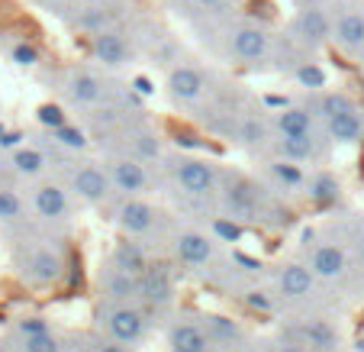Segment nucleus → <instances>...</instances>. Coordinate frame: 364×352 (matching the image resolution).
<instances>
[{"mask_svg": "<svg viewBox=\"0 0 364 352\" xmlns=\"http://www.w3.org/2000/svg\"><path fill=\"white\" fill-rule=\"evenodd\" d=\"M174 304V271L168 265H155L151 262L149 269L142 271V307H171Z\"/></svg>", "mask_w": 364, "mask_h": 352, "instance_id": "nucleus-25", "label": "nucleus"}, {"mask_svg": "<svg viewBox=\"0 0 364 352\" xmlns=\"http://www.w3.org/2000/svg\"><path fill=\"white\" fill-rule=\"evenodd\" d=\"M332 233L345 242L351 262H355L358 275H361V281H364V217L351 214V217H345V220L332 223Z\"/></svg>", "mask_w": 364, "mask_h": 352, "instance_id": "nucleus-27", "label": "nucleus"}, {"mask_svg": "<svg viewBox=\"0 0 364 352\" xmlns=\"http://www.w3.org/2000/svg\"><path fill=\"white\" fill-rule=\"evenodd\" d=\"M223 56L235 65L245 68H262V65L274 62L277 56V39L264 23L255 20H226L220 36Z\"/></svg>", "mask_w": 364, "mask_h": 352, "instance_id": "nucleus-7", "label": "nucleus"}, {"mask_svg": "<svg viewBox=\"0 0 364 352\" xmlns=\"http://www.w3.org/2000/svg\"><path fill=\"white\" fill-rule=\"evenodd\" d=\"M7 168H10V165L4 162V155H0V181H4V172H7Z\"/></svg>", "mask_w": 364, "mask_h": 352, "instance_id": "nucleus-35", "label": "nucleus"}, {"mask_svg": "<svg viewBox=\"0 0 364 352\" xmlns=\"http://www.w3.org/2000/svg\"><path fill=\"white\" fill-rule=\"evenodd\" d=\"M10 58H14L16 65H23V68H33V65H39V48H36L33 42H16V46L10 48Z\"/></svg>", "mask_w": 364, "mask_h": 352, "instance_id": "nucleus-32", "label": "nucleus"}, {"mask_svg": "<svg viewBox=\"0 0 364 352\" xmlns=\"http://www.w3.org/2000/svg\"><path fill=\"white\" fill-rule=\"evenodd\" d=\"M262 181L277 194V197H294V194H306L309 172L303 165H296V162L268 155V162L262 165Z\"/></svg>", "mask_w": 364, "mask_h": 352, "instance_id": "nucleus-21", "label": "nucleus"}, {"mask_svg": "<svg viewBox=\"0 0 364 352\" xmlns=\"http://www.w3.org/2000/svg\"><path fill=\"white\" fill-rule=\"evenodd\" d=\"M165 252L171 256L174 265L187 271H210L220 265V239L206 229L193 227V223L174 220L171 233L165 239Z\"/></svg>", "mask_w": 364, "mask_h": 352, "instance_id": "nucleus-12", "label": "nucleus"}, {"mask_svg": "<svg viewBox=\"0 0 364 352\" xmlns=\"http://www.w3.org/2000/svg\"><path fill=\"white\" fill-rule=\"evenodd\" d=\"M300 259L306 262V269L316 275V281L329 288H351V284H361L355 262H351L345 242L332 233V227L323 229H306L300 242Z\"/></svg>", "mask_w": 364, "mask_h": 352, "instance_id": "nucleus-3", "label": "nucleus"}, {"mask_svg": "<svg viewBox=\"0 0 364 352\" xmlns=\"http://www.w3.org/2000/svg\"><path fill=\"white\" fill-rule=\"evenodd\" d=\"M0 352H4V349H0Z\"/></svg>", "mask_w": 364, "mask_h": 352, "instance_id": "nucleus-37", "label": "nucleus"}, {"mask_svg": "<svg viewBox=\"0 0 364 352\" xmlns=\"http://www.w3.org/2000/svg\"><path fill=\"white\" fill-rule=\"evenodd\" d=\"M97 333L117 339V343L139 349L149 336V307L129 301H100L97 304Z\"/></svg>", "mask_w": 364, "mask_h": 352, "instance_id": "nucleus-13", "label": "nucleus"}, {"mask_svg": "<svg viewBox=\"0 0 364 352\" xmlns=\"http://www.w3.org/2000/svg\"><path fill=\"white\" fill-rule=\"evenodd\" d=\"M226 168L193 152H165L159 162V185L184 207H210L216 214V191Z\"/></svg>", "mask_w": 364, "mask_h": 352, "instance_id": "nucleus-2", "label": "nucleus"}, {"mask_svg": "<svg viewBox=\"0 0 364 352\" xmlns=\"http://www.w3.org/2000/svg\"><path fill=\"white\" fill-rule=\"evenodd\" d=\"M103 165L110 172L117 197H149L155 191V185H159V165H151V162L139 159V155L107 152Z\"/></svg>", "mask_w": 364, "mask_h": 352, "instance_id": "nucleus-14", "label": "nucleus"}, {"mask_svg": "<svg viewBox=\"0 0 364 352\" xmlns=\"http://www.w3.org/2000/svg\"><path fill=\"white\" fill-rule=\"evenodd\" d=\"M216 220H226L232 227H274V217L287 214L284 200L264 185L262 178H252L245 172H223L220 191H216Z\"/></svg>", "mask_w": 364, "mask_h": 352, "instance_id": "nucleus-1", "label": "nucleus"}, {"mask_svg": "<svg viewBox=\"0 0 364 352\" xmlns=\"http://www.w3.org/2000/svg\"><path fill=\"white\" fill-rule=\"evenodd\" d=\"M197 10H203V14H210V16H223L229 10V4L232 0H191Z\"/></svg>", "mask_w": 364, "mask_h": 352, "instance_id": "nucleus-34", "label": "nucleus"}, {"mask_svg": "<svg viewBox=\"0 0 364 352\" xmlns=\"http://www.w3.org/2000/svg\"><path fill=\"white\" fill-rule=\"evenodd\" d=\"M10 352H71V346L62 336H55L42 320L33 317L16 323L14 339H10Z\"/></svg>", "mask_w": 364, "mask_h": 352, "instance_id": "nucleus-23", "label": "nucleus"}, {"mask_svg": "<svg viewBox=\"0 0 364 352\" xmlns=\"http://www.w3.org/2000/svg\"><path fill=\"white\" fill-rule=\"evenodd\" d=\"M287 336L300 339L303 346H309L313 352H332L338 346V333L329 320H323L316 311H300L296 323H290Z\"/></svg>", "mask_w": 364, "mask_h": 352, "instance_id": "nucleus-24", "label": "nucleus"}, {"mask_svg": "<svg viewBox=\"0 0 364 352\" xmlns=\"http://www.w3.org/2000/svg\"><path fill=\"white\" fill-rule=\"evenodd\" d=\"M100 301H129V304H142V271H132L119 265L117 259H107L100 269Z\"/></svg>", "mask_w": 364, "mask_h": 352, "instance_id": "nucleus-19", "label": "nucleus"}, {"mask_svg": "<svg viewBox=\"0 0 364 352\" xmlns=\"http://www.w3.org/2000/svg\"><path fill=\"white\" fill-rule=\"evenodd\" d=\"M332 42L348 58L364 62V7L355 0L332 4Z\"/></svg>", "mask_w": 364, "mask_h": 352, "instance_id": "nucleus-17", "label": "nucleus"}, {"mask_svg": "<svg viewBox=\"0 0 364 352\" xmlns=\"http://www.w3.org/2000/svg\"><path fill=\"white\" fill-rule=\"evenodd\" d=\"M313 107H316L323 133L329 136L332 145L364 143V107L355 97L342 94V90H326Z\"/></svg>", "mask_w": 364, "mask_h": 352, "instance_id": "nucleus-11", "label": "nucleus"}, {"mask_svg": "<svg viewBox=\"0 0 364 352\" xmlns=\"http://www.w3.org/2000/svg\"><path fill=\"white\" fill-rule=\"evenodd\" d=\"M165 339L171 346V352H213V339L206 333L203 317H191V314L171 317Z\"/></svg>", "mask_w": 364, "mask_h": 352, "instance_id": "nucleus-22", "label": "nucleus"}, {"mask_svg": "<svg viewBox=\"0 0 364 352\" xmlns=\"http://www.w3.org/2000/svg\"><path fill=\"white\" fill-rule=\"evenodd\" d=\"M361 294H364V281H361Z\"/></svg>", "mask_w": 364, "mask_h": 352, "instance_id": "nucleus-36", "label": "nucleus"}, {"mask_svg": "<svg viewBox=\"0 0 364 352\" xmlns=\"http://www.w3.org/2000/svg\"><path fill=\"white\" fill-rule=\"evenodd\" d=\"M168 97L187 110H203L210 100V75L200 65L178 62L168 71Z\"/></svg>", "mask_w": 364, "mask_h": 352, "instance_id": "nucleus-16", "label": "nucleus"}, {"mask_svg": "<svg viewBox=\"0 0 364 352\" xmlns=\"http://www.w3.org/2000/svg\"><path fill=\"white\" fill-rule=\"evenodd\" d=\"M0 223H4V227H16V229L29 223L26 194L10 187V185H4V181H0Z\"/></svg>", "mask_w": 364, "mask_h": 352, "instance_id": "nucleus-28", "label": "nucleus"}, {"mask_svg": "<svg viewBox=\"0 0 364 352\" xmlns=\"http://www.w3.org/2000/svg\"><path fill=\"white\" fill-rule=\"evenodd\" d=\"M290 42L303 52H316V48L332 42V7L329 4H306L296 10L290 20Z\"/></svg>", "mask_w": 364, "mask_h": 352, "instance_id": "nucleus-15", "label": "nucleus"}, {"mask_svg": "<svg viewBox=\"0 0 364 352\" xmlns=\"http://www.w3.org/2000/svg\"><path fill=\"white\" fill-rule=\"evenodd\" d=\"M110 214L117 229L126 239H136L142 246H155L161 242L165 246L168 233H171L174 220L165 214L161 207H155L149 197H117L110 204Z\"/></svg>", "mask_w": 364, "mask_h": 352, "instance_id": "nucleus-8", "label": "nucleus"}, {"mask_svg": "<svg viewBox=\"0 0 364 352\" xmlns=\"http://www.w3.org/2000/svg\"><path fill=\"white\" fill-rule=\"evenodd\" d=\"M338 191H342V185H338V178L332 172H326V168H316V172H309V181H306V197L316 200V204H336L338 200Z\"/></svg>", "mask_w": 364, "mask_h": 352, "instance_id": "nucleus-29", "label": "nucleus"}, {"mask_svg": "<svg viewBox=\"0 0 364 352\" xmlns=\"http://www.w3.org/2000/svg\"><path fill=\"white\" fill-rule=\"evenodd\" d=\"M7 165L16 178L36 181V178H46V175L55 172V152H48L42 145H20V149H14Z\"/></svg>", "mask_w": 364, "mask_h": 352, "instance_id": "nucleus-26", "label": "nucleus"}, {"mask_svg": "<svg viewBox=\"0 0 364 352\" xmlns=\"http://www.w3.org/2000/svg\"><path fill=\"white\" fill-rule=\"evenodd\" d=\"M26 200H29V217L39 227L62 229V227H71V220H75L77 197L68 191V185L55 172L46 175V178L29 181Z\"/></svg>", "mask_w": 364, "mask_h": 352, "instance_id": "nucleus-10", "label": "nucleus"}, {"mask_svg": "<svg viewBox=\"0 0 364 352\" xmlns=\"http://www.w3.org/2000/svg\"><path fill=\"white\" fill-rule=\"evenodd\" d=\"M55 175L68 185V191L84 207H110L117 200L107 165L97 159H87L84 152H58L55 149Z\"/></svg>", "mask_w": 364, "mask_h": 352, "instance_id": "nucleus-5", "label": "nucleus"}, {"mask_svg": "<svg viewBox=\"0 0 364 352\" xmlns=\"http://www.w3.org/2000/svg\"><path fill=\"white\" fill-rule=\"evenodd\" d=\"M264 291H268L271 304H281L287 311L300 314V311H313L326 288L306 269V262L296 256V259H287V262L271 265L268 278H264Z\"/></svg>", "mask_w": 364, "mask_h": 352, "instance_id": "nucleus-6", "label": "nucleus"}, {"mask_svg": "<svg viewBox=\"0 0 364 352\" xmlns=\"http://www.w3.org/2000/svg\"><path fill=\"white\" fill-rule=\"evenodd\" d=\"M258 352H313V349H309V346H303L300 339L281 333V336H274V339H264V343H258Z\"/></svg>", "mask_w": 364, "mask_h": 352, "instance_id": "nucleus-31", "label": "nucleus"}, {"mask_svg": "<svg viewBox=\"0 0 364 352\" xmlns=\"http://www.w3.org/2000/svg\"><path fill=\"white\" fill-rule=\"evenodd\" d=\"M271 139H306V136H326L319 113L313 104H287L271 113Z\"/></svg>", "mask_w": 364, "mask_h": 352, "instance_id": "nucleus-18", "label": "nucleus"}, {"mask_svg": "<svg viewBox=\"0 0 364 352\" xmlns=\"http://www.w3.org/2000/svg\"><path fill=\"white\" fill-rule=\"evenodd\" d=\"M90 52H94V58L103 65V68H123V65L132 62L136 46H132V36L113 23V26H107V29L90 36Z\"/></svg>", "mask_w": 364, "mask_h": 352, "instance_id": "nucleus-20", "label": "nucleus"}, {"mask_svg": "<svg viewBox=\"0 0 364 352\" xmlns=\"http://www.w3.org/2000/svg\"><path fill=\"white\" fill-rule=\"evenodd\" d=\"M81 352H136V349H129V346H123V343H117V339H110V336H103V333H90L87 339H84V346H77Z\"/></svg>", "mask_w": 364, "mask_h": 352, "instance_id": "nucleus-30", "label": "nucleus"}, {"mask_svg": "<svg viewBox=\"0 0 364 352\" xmlns=\"http://www.w3.org/2000/svg\"><path fill=\"white\" fill-rule=\"evenodd\" d=\"M58 94L65 97V104H71L75 110H84L87 117L126 110V97H119L107 78L90 68H68L58 81Z\"/></svg>", "mask_w": 364, "mask_h": 352, "instance_id": "nucleus-9", "label": "nucleus"}, {"mask_svg": "<svg viewBox=\"0 0 364 352\" xmlns=\"http://www.w3.org/2000/svg\"><path fill=\"white\" fill-rule=\"evenodd\" d=\"M296 78H300L303 84H309V88H323V71H319L313 62H300V68H296Z\"/></svg>", "mask_w": 364, "mask_h": 352, "instance_id": "nucleus-33", "label": "nucleus"}, {"mask_svg": "<svg viewBox=\"0 0 364 352\" xmlns=\"http://www.w3.org/2000/svg\"><path fill=\"white\" fill-rule=\"evenodd\" d=\"M23 239L16 242L14 256H16V271L26 284L33 288H52V284L62 281L65 269V249L55 242V229H33V227H20Z\"/></svg>", "mask_w": 364, "mask_h": 352, "instance_id": "nucleus-4", "label": "nucleus"}]
</instances>
